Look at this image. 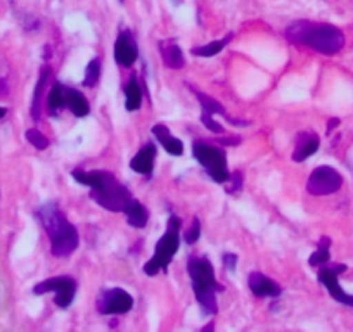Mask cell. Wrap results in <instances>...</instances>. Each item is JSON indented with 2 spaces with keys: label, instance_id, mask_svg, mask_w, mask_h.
<instances>
[{
  "label": "cell",
  "instance_id": "cell-30",
  "mask_svg": "<svg viewBox=\"0 0 353 332\" xmlns=\"http://www.w3.org/2000/svg\"><path fill=\"white\" fill-rule=\"evenodd\" d=\"M216 142H219L220 145H239L241 144V137L239 135H234V137H220V138H215Z\"/></svg>",
  "mask_w": 353,
  "mask_h": 332
},
{
  "label": "cell",
  "instance_id": "cell-22",
  "mask_svg": "<svg viewBox=\"0 0 353 332\" xmlns=\"http://www.w3.org/2000/svg\"><path fill=\"white\" fill-rule=\"evenodd\" d=\"M232 39H234L232 33H227L223 39L213 40V42L206 43V45L194 47V49L191 50V54H192V56H196V57H213V56H216L219 52H222V50L225 49L227 45H229L230 40H232Z\"/></svg>",
  "mask_w": 353,
  "mask_h": 332
},
{
  "label": "cell",
  "instance_id": "cell-8",
  "mask_svg": "<svg viewBox=\"0 0 353 332\" xmlns=\"http://www.w3.org/2000/svg\"><path fill=\"white\" fill-rule=\"evenodd\" d=\"M77 289H78V282L73 279V277L57 276L37 284V286L33 287V294L42 296V294L54 293L56 294L54 303H56L59 308H68L71 303H73L74 296H77Z\"/></svg>",
  "mask_w": 353,
  "mask_h": 332
},
{
  "label": "cell",
  "instance_id": "cell-10",
  "mask_svg": "<svg viewBox=\"0 0 353 332\" xmlns=\"http://www.w3.org/2000/svg\"><path fill=\"white\" fill-rule=\"evenodd\" d=\"M343 185V177L331 166H319L310 174L307 182V191L312 196L334 194Z\"/></svg>",
  "mask_w": 353,
  "mask_h": 332
},
{
  "label": "cell",
  "instance_id": "cell-19",
  "mask_svg": "<svg viewBox=\"0 0 353 332\" xmlns=\"http://www.w3.org/2000/svg\"><path fill=\"white\" fill-rule=\"evenodd\" d=\"M50 70L49 64H43L40 68V73H39V81H37V87H35V92H33V101H32V118L33 121H39L40 120V107H42V99H43V90H46L47 81H49Z\"/></svg>",
  "mask_w": 353,
  "mask_h": 332
},
{
  "label": "cell",
  "instance_id": "cell-32",
  "mask_svg": "<svg viewBox=\"0 0 353 332\" xmlns=\"http://www.w3.org/2000/svg\"><path fill=\"white\" fill-rule=\"evenodd\" d=\"M8 94V81L0 80V96H6Z\"/></svg>",
  "mask_w": 353,
  "mask_h": 332
},
{
  "label": "cell",
  "instance_id": "cell-20",
  "mask_svg": "<svg viewBox=\"0 0 353 332\" xmlns=\"http://www.w3.org/2000/svg\"><path fill=\"white\" fill-rule=\"evenodd\" d=\"M123 213L127 216L128 225L135 227V229H144L148 225L149 213L145 209V206L141 201H137V199H132V203L127 206V209Z\"/></svg>",
  "mask_w": 353,
  "mask_h": 332
},
{
  "label": "cell",
  "instance_id": "cell-35",
  "mask_svg": "<svg viewBox=\"0 0 353 332\" xmlns=\"http://www.w3.org/2000/svg\"><path fill=\"white\" fill-rule=\"evenodd\" d=\"M203 331H213V324L206 325V327H203Z\"/></svg>",
  "mask_w": 353,
  "mask_h": 332
},
{
  "label": "cell",
  "instance_id": "cell-14",
  "mask_svg": "<svg viewBox=\"0 0 353 332\" xmlns=\"http://www.w3.org/2000/svg\"><path fill=\"white\" fill-rule=\"evenodd\" d=\"M154 159H156V145L152 142L145 144L137 154L132 158L130 168L135 174L145 175V177H151L152 170H154Z\"/></svg>",
  "mask_w": 353,
  "mask_h": 332
},
{
  "label": "cell",
  "instance_id": "cell-5",
  "mask_svg": "<svg viewBox=\"0 0 353 332\" xmlns=\"http://www.w3.org/2000/svg\"><path fill=\"white\" fill-rule=\"evenodd\" d=\"M181 218L175 215L170 216L168 225H166L165 234H163L161 239L156 242L154 247V256L149 260L144 265V273L149 277L158 276L159 272H166L172 263L173 256L179 251V246H181Z\"/></svg>",
  "mask_w": 353,
  "mask_h": 332
},
{
  "label": "cell",
  "instance_id": "cell-2",
  "mask_svg": "<svg viewBox=\"0 0 353 332\" xmlns=\"http://www.w3.org/2000/svg\"><path fill=\"white\" fill-rule=\"evenodd\" d=\"M286 39L296 45L308 47L325 56L339 52L345 45V35L341 30L327 23H314L307 19L291 23L286 28Z\"/></svg>",
  "mask_w": 353,
  "mask_h": 332
},
{
  "label": "cell",
  "instance_id": "cell-4",
  "mask_svg": "<svg viewBox=\"0 0 353 332\" xmlns=\"http://www.w3.org/2000/svg\"><path fill=\"white\" fill-rule=\"evenodd\" d=\"M188 273L191 277L192 291L198 303L201 304L203 313L215 315L219 311L215 294L225 291V287L215 279V269L210 260L206 256H191L188 260Z\"/></svg>",
  "mask_w": 353,
  "mask_h": 332
},
{
  "label": "cell",
  "instance_id": "cell-21",
  "mask_svg": "<svg viewBox=\"0 0 353 332\" xmlns=\"http://www.w3.org/2000/svg\"><path fill=\"white\" fill-rule=\"evenodd\" d=\"M142 106V87L137 76H132L125 85V107L127 111H137Z\"/></svg>",
  "mask_w": 353,
  "mask_h": 332
},
{
  "label": "cell",
  "instance_id": "cell-7",
  "mask_svg": "<svg viewBox=\"0 0 353 332\" xmlns=\"http://www.w3.org/2000/svg\"><path fill=\"white\" fill-rule=\"evenodd\" d=\"M188 87H189V90H191V92L196 96L198 103L201 104V123L205 125L210 132H213V134H216V135L223 134L222 125H219L215 120H213V116H215V114H222L227 121H230V123L236 125V127H248V125H250V121H246V120L230 118L229 114H227L225 107H223L219 101H215L213 97L206 96V94L199 92L196 87L191 85V83H188Z\"/></svg>",
  "mask_w": 353,
  "mask_h": 332
},
{
  "label": "cell",
  "instance_id": "cell-11",
  "mask_svg": "<svg viewBox=\"0 0 353 332\" xmlns=\"http://www.w3.org/2000/svg\"><path fill=\"white\" fill-rule=\"evenodd\" d=\"M341 272H346V265H332V263H325V265H322L321 269H319L317 279L322 286H325V289L329 291V294H331L338 303L346 304V307H353V296L346 294L338 282V276Z\"/></svg>",
  "mask_w": 353,
  "mask_h": 332
},
{
  "label": "cell",
  "instance_id": "cell-28",
  "mask_svg": "<svg viewBox=\"0 0 353 332\" xmlns=\"http://www.w3.org/2000/svg\"><path fill=\"white\" fill-rule=\"evenodd\" d=\"M227 182H230V185L227 187V192H229V194H236V192L243 191V174H241L239 170L232 172Z\"/></svg>",
  "mask_w": 353,
  "mask_h": 332
},
{
  "label": "cell",
  "instance_id": "cell-33",
  "mask_svg": "<svg viewBox=\"0 0 353 332\" xmlns=\"http://www.w3.org/2000/svg\"><path fill=\"white\" fill-rule=\"evenodd\" d=\"M50 57H52V54H50V45H47V47H46V52H43V59L49 61Z\"/></svg>",
  "mask_w": 353,
  "mask_h": 332
},
{
  "label": "cell",
  "instance_id": "cell-16",
  "mask_svg": "<svg viewBox=\"0 0 353 332\" xmlns=\"http://www.w3.org/2000/svg\"><path fill=\"white\" fill-rule=\"evenodd\" d=\"M319 145H321V138L314 132H303V134L298 135L296 147L293 152V161L301 163L305 159H308L310 156H314L317 152Z\"/></svg>",
  "mask_w": 353,
  "mask_h": 332
},
{
  "label": "cell",
  "instance_id": "cell-25",
  "mask_svg": "<svg viewBox=\"0 0 353 332\" xmlns=\"http://www.w3.org/2000/svg\"><path fill=\"white\" fill-rule=\"evenodd\" d=\"M101 76V59L96 57L88 63L87 70H85V76H83V85L88 87V89H92V87L97 85V81H99Z\"/></svg>",
  "mask_w": 353,
  "mask_h": 332
},
{
  "label": "cell",
  "instance_id": "cell-31",
  "mask_svg": "<svg viewBox=\"0 0 353 332\" xmlns=\"http://www.w3.org/2000/svg\"><path fill=\"white\" fill-rule=\"evenodd\" d=\"M338 123H339L338 118H332V120H329V123H327V134H329V132L334 130V128L338 127Z\"/></svg>",
  "mask_w": 353,
  "mask_h": 332
},
{
  "label": "cell",
  "instance_id": "cell-13",
  "mask_svg": "<svg viewBox=\"0 0 353 332\" xmlns=\"http://www.w3.org/2000/svg\"><path fill=\"white\" fill-rule=\"evenodd\" d=\"M248 286L251 293L256 298H279L283 294V287L274 282L270 277L263 276L260 272H253L248 277Z\"/></svg>",
  "mask_w": 353,
  "mask_h": 332
},
{
  "label": "cell",
  "instance_id": "cell-1",
  "mask_svg": "<svg viewBox=\"0 0 353 332\" xmlns=\"http://www.w3.org/2000/svg\"><path fill=\"white\" fill-rule=\"evenodd\" d=\"M71 177L78 184L90 187V199L108 211L123 213L134 199L132 192L111 172L77 168L71 172Z\"/></svg>",
  "mask_w": 353,
  "mask_h": 332
},
{
  "label": "cell",
  "instance_id": "cell-29",
  "mask_svg": "<svg viewBox=\"0 0 353 332\" xmlns=\"http://www.w3.org/2000/svg\"><path fill=\"white\" fill-rule=\"evenodd\" d=\"M222 263H223V267H225V270L234 272L237 267V255H234V253H223Z\"/></svg>",
  "mask_w": 353,
  "mask_h": 332
},
{
  "label": "cell",
  "instance_id": "cell-18",
  "mask_svg": "<svg viewBox=\"0 0 353 332\" xmlns=\"http://www.w3.org/2000/svg\"><path fill=\"white\" fill-rule=\"evenodd\" d=\"M64 107H68L77 118H85L90 113V104L83 94L71 87H64Z\"/></svg>",
  "mask_w": 353,
  "mask_h": 332
},
{
  "label": "cell",
  "instance_id": "cell-3",
  "mask_svg": "<svg viewBox=\"0 0 353 332\" xmlns=\"http://www.w3.org/2000/svg\"><path fill=\"white\" fill-rule=\"evenodd\" d=\"M37 218L46 229L50 242V253L56 258H66L77 251L80 237L78 230L59 209L57 203H47L37 209Z\"/></svg>",
  "mask_w": 353,
  "mask_h": 332
},
{
  "label": "cell",
  "instance_id": "cell-23",
  "mask_svg": "<svg viewBox=\"0 0 353 332\" xmlns=\"http://www.w3.org/2000/svg\"><path fill=\"white\" fill-rule=\"evenodd\" d=\"M64 107V85L61 81H54L52 87L49 90V96H47V111L49 114H56L57 111Z\"/></svg>",
  "mask_w": 353,
  "mask_h": 332
},
{
  "label": "cell",
  "instance_id": "cell-34",
  "mask_svg": "<svg viewBox=\"0 0 353 332\" xmlns=\"http://www.w3.org/2000/svg\"><path fill=\"white\" fill-rule=\"evenodd\" d=\"M8 114V110L6 107H0V118H4Z\"/></svg>",
  "mask_w": 353,
  "mask_h": 332
},
{
  "label": "cell",
  "instance_id": "cell-6",
  "mask_svg": "<svg viewBox=\"0 0 353 332\" xmlns=\"http://www.w3.org/2000/svg\"><path fill=\"white\" fill-rule=\"evenodd\" d=\"M192 154L213 182L225 184L229 180L230 172L227 168V154L222 147H216L205 141H196L192 144Z\"/></svg>",
  "mask_w": 353,
  "mask_h": 332
},
{
  "label": "cell",
  "instance_id": "cell-27",
  "mask_svg": "<svg viewBox=\"0 0 353 332\" xmlns=\"http://www.w3.org/2000/svg\"><path fill=\"white\" fill-rule=\"evenodd\" d=\"M199 236H201V222H199L198 216H194V220H192L191 227H189V229L185 230L184 240L189 244V246H192V244L198 242Z\"/></svg>",
  "mask_w": 353,
  "mask_h": 332
},
{
  "label": "cell",
  "instance_id": "cell-9",
  "mask_svg": "<svg viewBox=\"0 0 353 332\" xmlns=\"http://www.w3.org/2000/svg\"><path fill=\"white\" fill-rule=\"evenodd\" d=\"M96 308L101 315H123L134 308V298L121 287L103 289L97 296Z\"/></svg>",
  "mask_w": 353,
  "mask_h": 332
},
{
  "label": "cell",
  "instance_id": "cell-12",
  "mask_svg": "<svg viewBox=\"0 0 353 332\" xmlns=\"http://www.w3.org/2000/svg\"><path fill=\"white\" fill-rule=\"evenodd\" d=\"M139 57V49L137 43H135L134 35L128 30L120 32V35L117 37V42H114V61L117 64L123 68H132L134 63Z\"/></svg>",
  "mask_w": 353,
  "mask_h": 332
},
{
  "label": "cell",
  "instance_id": "cell-26",
  "mask_svg": "<svg viewBox=\"0 0 353 332\" xmlns=\"http://www.w3.org/2000/svg\"><path fill=\"white\" fill-rule=\"evenodd\" d=\"M26 138H28L30 144H32L35 149H39V151H43V149L49 147L50 144L49 138H47L42 132L37 130V128H30V130H26Z\"/></svg>",
  "mask_w": 353,
  "mask_h": 332
},
{
  "label": "cell",
  "instance_id": "cell-15",
  "mask_svg": "<svg viewBox=\"0 0 353 332\" xmlns=\"http://www.w3.org/2000/svg\"><path fill=\"white\" fill-rule=\"evenodd\" d=\"M159 54H161L163 64L170 70H182L185 66L184 54H182L181 47L176 45L175 40H161Z\"/></svg>",
  "mask_w": 353,
  "mask_h": 332
},
{
  "label": "cell",
  "instance_id": "cell-24",
  "mask_svg": "<svg viewBox=\"0 0 353 332\" xmlns=\"http://www.w3.org/2000/svg\"><path fill=\"white\" fill-rule=\"evenodd\" d=\"M329 247H331V239H329V237H322V239L319 240V246L317 249H315V253L310 256V260H308L310 267H322L325 265V263H329V260H331Z\"/></svg>",
  "mask_w": 353,
  "mask_h": 332
},
{
  "label": "cell",
  "instance_id": "cell-17",
  "mask_svg": "<svg viewBox=\"0 0 353 332\" xmlns=\"http://www.w3.org/2000/svg\"><path fill=\"white\" fill-rule=\"evenodd\" d=\"M152 135L159 141V144L165 147V151L172 156H182L184 154V144H182L181 138L173 137L170 134V128L165 123H158L152 127Z\"/></svg>",
  "mask_w": 353,
  "mask_h": 332
}]
</instances>
